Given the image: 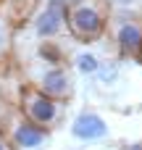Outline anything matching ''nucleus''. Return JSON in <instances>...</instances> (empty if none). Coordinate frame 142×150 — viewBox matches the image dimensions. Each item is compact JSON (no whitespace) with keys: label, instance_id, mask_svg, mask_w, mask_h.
<instances>
[{"label":"nucleus","instance_id":"obj_1","mask_svg":"<svg viewBox=\"0 0 142 150\" xmlns=\"http://www.w3.org/2000/svg\"><path fill=\"white\" fill-rule=\"evenodd\" d=\"M105 24H108V18L95 0H79V3L69 5V11H66L69 32L82 42H92V40L103 37Z\"/></svg>","mask_w":142,"mask_h":150},{"label":"nucleus","instance_id":"obj_2","mask_svg":"<svg viewBox=\"0 0 142 150\" xmlns=\"http://www.w3.org/2000/svg\"><path fill=\"white\" fill-rule=\"evenodd\" d=\"M21 111H24L26 121H32L42 129H50L61 119V100L45 95L40 87H26L21 92Z\"/></svg>","mask_w":142,"mask_h":150},{"label":"nucleus","instance_id":"obj_3","mask_svg":"<svg viewBox=\"0 0 142 150\" xmlns=\"http://www.w3.org/2000/svg\"><path fill=\"white\" fill-rule=\"evenodd\" d=\"M113 40H116V47L121 55L142 58V24L137 18H116Z\"/></svg>","mask_w":142,"mask_h":150},{"label":"nucleus","instance_id":"obj_4","mask_svg":"<svg viewBox=\"0 0 142 150\" xmlns=\"http://www.w3.org/2000/svg\"><path fill=\"white\" fill-rule=\"evenodd\" d=\"M66 11H69V3L66 0H47L45 3V11L37 16V34L42 40H53L55 34H61V29L66 26Z\"/></svg>","mask_w":142,"mask_h":150},{"label":"nucleus","instance_id":"obj_5","mask_svg":"<svg viewBox=\"0 0 142 150\" xmlns=\"http://www.w3.org/2000/svg\"><path fill=\"white\" fill-rule=\"evenodd\" d=\"M40 90H42L45 95L55 98V100L69 98V95H71V90H74L71 74H69L63 66H53V69H47V71L42 74V79H40Z\"/></svg>","mask_w":142,"mask_h":150},{"label":"nucleus","instance_id":"obj_6","mask_svg":"<svg viewBox=\"0 0 142 150\" xmlns=\"http://www.w3.org/2000/svg\"><path fill=\"white\" fill-rule=\"evenodd\" d=\"M71 134H74L76 140H84V142L103 140V137L108 134V124H105L103 116L87 111V113H79V116L74 119V124H71Z\"/></svg>","mask_w":142,"mask_h":150},{"label":"nucleus","instance_id":"obj_7","mask_svg":"<svg viewBox=\"0 0 142 150\" xmlns=\"http://www.w3.org/2000/svg\"><path fill=\"white\" fill-rule=\"evenodd\" d=\"M45 137H47V129H42V127L26 121V119L16 121V127H13V132H11V142L18 150H37L45 142Z\"/></svg>","mask_w":142,"mask_h":150},{"label":"nucleus","instance_id":"obj_8","mask_svg":"<svg viewBox=\"0 0 142 150\" xmlns=\"http://www.w3.org/2000/svg\"><path fill=\"white\" fill-rule=\"evenodd\" d=\"M40 55H42V58H45V63H50V66H61V63H63V50H61L55 42H50V40H45V42H42Z\"/></svg>","mask_w":142,"mask_h":150},{"label":"nucleus","instance_id":"obj_9","mask_svg":"<svg viewBox=\"0 0 142 150\" xmlns=\"http://www.w3.org/2000/svg\"><path fill=\"white\" fill-rule=\"evenodd\" d=\"M76 66H79L82 74H97V71H100V63H97V58H95L92 53H82V55L76 58Z\"/></svg>","mask_w":142,"mask_h":150},{"label":"nucleus","instance_id":"obj_10","mask_svg":"<svg viewBox=\"0 0 142 150\" xmlns=\"http://www.w3.org/2000/svg\"><path fill=\"white\" fill-rule=\"evenodd\" d=\"M111 3H119V5H132V3H137V0H111Z\"/></svg>","mask_w":142,"mask_h":150},{"label":"nucleus","instance_id":"obj_11","mask_svg":"<svg viewBox=\"0 0 142 150\" xmlns=\"http://www.w3.org/2000/svg\"><path fill=\"white\" fill-rule=\"evenodd\" d=\"M0 150H11V148H8V140H5V137H0Z\"/></svg>","mask_w":142,"mask_h":150},{"label":"nucleus","instance_id":"obj_12","mask_svg":"<svg viewBox=\"0 0 142 150\" xmlns=\"http://www.w3.org/2000/svg\"><path fill=\"white\" fill-rule=\"evenodd\" d=\"M129 150H142V145H132V148H129Z\"/></svg>","mask_w":142,"mask_h":150},{"label":"nucleus","instance_id":"obj_13","mask_svg":"<svg viewBox=\"0 0 142 150\" xmlns=\"http://www.w3.org/2000/svg\"><path fill=\"white\" fill-rule=\"evenodd\" d=\"M66 3H69V5H74V3H79V0H66Z\"/></svg>","mask_w":142,"mask_h":150}]
</instances>
